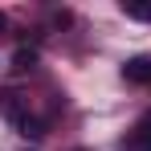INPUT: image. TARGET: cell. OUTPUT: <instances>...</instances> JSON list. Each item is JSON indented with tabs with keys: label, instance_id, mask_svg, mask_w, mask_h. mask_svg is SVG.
<instances>
[{
	"label": "cell",
	"instance_id": "6da1fadb",
	"mask_svg": "<svg viewBox=\"0 0 151 151\" xmlns=\"http://www.w3.org/2000/svg\"><path fill=\"white\" fill-rule=\"evenodd\" d=\"M123 151H151V110L131 127V135L123 139Z\"/></svg>",
	"mask_w": 151,
	"mask_h": 151
},
{
	"label": "cell",
	"instance_id": "7a4b0ae2",
	"mask_svg": "<svg viewBox=\"0 0 151 151\" xmlns=\"http://www.w3.org/2000/svg\"><path fill=\"white\" fill-rule=\"evenodd\" d=\"M8 123L17 127V135H25V139H41V135H45V119H37V114H29V110H21V114H12V119H8Z\"/></svg>",
	"mask_w": 151,
	"mask_h": 151
},
{
	"label": "cell",
	"instance_id": "8992f818",
	"mask_svg": "<svg viewBox=\"0 0 151 151\" xmlns=\"http://www.w3.org/2000/svg\"><path fill=\"white\" fill-rule=\"evenodd\" d=\"M4 33H8V17L0 12V37H4Z\"/></svg>",
	"mask_w": 151,
	"mask_h": 151
},
{
	"label": "cell",
	"instance_id": "5b68a950",
	"mask_svg": "<svg viewBox=\"0 0 151 151\" xmlns=\"http://www.w3.org/2000/svg\"><path fill=\"white\" fill-rule=\"evenodd\" d=\"M119 8H123V17H131V21L151 25V0H123Z\"/></svg>",
	"mask_w": 151,
	"mask_h": 151
},
{
	"label": "cell",
	"instance_id": "277c9868",
	"mask_svg": "<svg viewBox=\"0 0 151 151\" xmlns=\"http://www.w3.org/2000/svg\"><path fill=\"white\" fill-rule=\"evenodd\" d=\"M37 61H41V53L33 49V45H21V49L12 53V74H33Z\"/></svg>",
	"mask_w": 151,
	"mask_h": 151
},
{
	"label": "cell",
	"instance_id": "3957f363",
	"mask_svg": "<svg viewBox=\"0 0 151 151\" xmlns=\"http://www.w3.org/2000/svg\"><path fill=\"white\" fill-rule=\"evenodd\" d=\"M123 78L131 86H151V57H131V61H123Z\"/></svg>",
	"mask_w": 151,
	"mask_h": 151
}]
</instances>
